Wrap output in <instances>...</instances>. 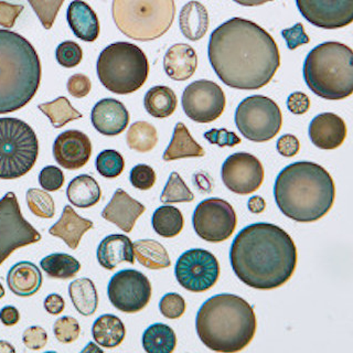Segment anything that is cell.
<instances>
[{
  "label": "cell",
  "mask_w": 353,
  "mask_h": 353,
  "mask_svg": "<svg viewBox=\"0 0 353 353\" xmlns=\"http://www.w3.org/2000/svg\"><path fill=\"white\" fill-rule=\"evenodd\" d=\"M44 309L49 312L50 314H59L63 312L65 303L62 296L59 294H51L44 299Z\"/></svg>",
  "instance_id": "cell-55"
},
{
  "label": "cell",
  "mask_w": 353,
  "mask_h": 353,
  "mask_svg": "<svg viewBox=\"0 0 353 353\" xmlns=\"http://www.w3.org/2000/svg\"><path fill=\"white\" fill-rule=\"evenodd\" d=\"M5 296V290H3V287L0 284V299Z\"/></svg>",
  "instance_id": "cell-60"
},
{
  "label": "cell",
  "mask_w": 353,
  "mask_h": 353,
  "mask_svg": "<svg viewBox=\"0 0 353 353\" xmlns=\"http://www.w3.org/2000/svg\"><path fill=\"white\" fill-rule=\"evenodd\" d=\"M66 196L70 203L81 209H86L99 203L102 191L93 176L80 174L70 182L66 189Z\"/></svg>",
  "instance_id": "cell-29"
},
{
  "label": "cell",
  "mask_w": 353,
  "mask_h": 353,
  "mask_svg": "<svg viewBox=\"0 0 353 353\" xmlns=\"http://www.w3.org/2000/svg\"><path fill=\"white\" fill-rule=\"evenodd\" d=\"M182 108L191 121L208 124L223 114L226 99L216 83L199 80L187 86L182 94Z\"/></svg>",
  "instance_id": "cell-14"
},
{
  "label": "cell",
  "mask_w": 353,
  "mask_h": 353,
  "mask_svg": "<svg viewBox=\"0 0 353 353\" xmlns=\"http://www.w3.org/2000/svg\"><path fill=\"white\" fill-rule=\"evenodd\" d=\"M23 9L25 7L22 5H14L0 0V26L6 29H11Z\"/></svg>",
  "instance_id": "cell-52"
},
{
  "label": "cell",
  "mask_w": 353,
  "mask_h": 353,
  "mask_svg": "<svg viewBox=\"0 0 353 353\" xmlns=\"http://www.w3.org/2000/svg\"><path fill=\"white\" fill-rule=\"evenodd\" d=\"M53 332L59 341L62 343H71L80 336L81 327L75 318L65 316V317L59 318L55 321Z\"/></svg>",
  "instance_id": "cell-44"
},
{
  "label": "cell",
  "mask_w": 353,
  "mask_h": 353,
  "mask_svg": "<svg viewBox=\"0 0 353 353\" xmlns=\"http://www.w3.org/2000/svg\"><path fill=\"white\" fill-rule=\"evenodd\" d=\"M92 228V221L81 218L71 205H65L60 220L50 228L49 233L62 239L71 250H77L83 235Z\"/></svg>",
  "instance_id": "cell-25"
},
{
  "label": "cell",
  "mask_w": 353,
  "mask_h": 353,
  "mask_svg": "<svg viewBox=\"0 0 353 353\" xmlns=\"http://www.w3.org/2000/svg\"><path fill=\"white\" fill-rule=\"evenodd\" d=\"M235 124L246 139L265 143L273 139L283 125V114L273 99L253 95L243 99L235 110Z\"/></svg>",
  "instance_id": "cell-10"
},
{
  "label": "cell",
  "mask_w": 353,
  "mask_h": 353,
  "mask_svg": "<svg viewBox=\"0 0 353 353\" xmlns=\"http://www.w3.org/2000/svg\"><path fill=\"white\" fill-rule=\"evenodd\" d=\"M230 261L244 284L255 290H275L295 273L297 248L286 231L261 222L241 230L232 243Z\"/></svg>",
  "instance_id": "cell-2"
},
{
  "label": "cell",
  "mask_w": 353,
  "mask_h": 353,
  "mask_svg": "<svg viewBox=\"0 0 353 353\" xmlns=\"http://www.w3.org/2000/svg\"><path fill=\"white\" fill-rule=\"evenodd\" d=\"M248 208L252 213L259 214L266 209V202L262 196H254L248 200Z\"/></svg>",
  "instance_id": "cell-57"
},
{
  "label": "cell",
  "mask_w": 353,
  "mask_h": 353,
  "mask_svg": "<svg viewBox=\"0 0 353 353\" xmlns=\"http://www.w3.org/2000/svg\"><path fill=\"white\" fill-rule=\"evenodd\" d=\"M222 181L232 192L246 196L259 190L264 181V168L259 159L248 152H235L226 158Z\"/></svg>",
  "instance_id": "cell-16"
},
{
  "label": "cell",
  "mask_w": 353,
  "mask_h": 353,
  "mask_svg": "<svg viewBox=\"0 0 353 353\" xmlns=\"http://www.w3.org/2000/svg\"><path fill=\"white\" fill-rule=\"evenodd\" d=\"M145 211L146 208L143 204L132 199L123 189H117L110 203L103 210L102 216L119 226V229L130 233L134 229L137 219Z\"/></svg>",
  "instance_id": "cell-21"
},
{
  "label": "cell",
  "mask_w": 353,
  "mask_h": 353,
  "mask_svg": "<svg viewBox=\"0 0 353 353\" xmlns=\"http://www.w3.org/2000/svg\"><path fill=\"white\" fill-rule=\"evenodd\" d=\"M204 154V149L193 139L187 126L180 121L174 127L172 139L163 152V159L172 161L182 158L203 157Z\"/></svg>",
  "instance_id": "cell-28"
},
{
  "label": "cell",
  "mask_w": 353,
  "mask_h": 353,
  "mask_svg": "<svg viewBox=\"0 0 353 353\" xmlns=\"http://www.w3.org/2000/svg\"><path fill=\"white\" fill-rule=\"evenodd\" d=\"M92 334L97 345L103 347H115L124 341L126 329L115 314H103L94 321Z\"/></svg>",
  "instance_id": "cell-30"
},
{
  "label": "cell",
  "mask_w": 353,
  "mask_h": 353,
  "mask_svg": "<svg viewBox=\"0 0 353 353\" xmlns=\"http://www.w3.org/2000/svg\"><path fill=\"white\" fill-rule=\"evenodd\" d=\"M303 73L310 91L321 99H347L353 92L352 49L336 41L319 44L307 55Z\"/></svg>",
  "instance_id": "cell-6"
},
{
  "label": "cell",
  "mask_w": 353,
  "mask_h": 353,
  "mask_svg": "<svg viewBox=\"0 0 353 353\" xmlns=\"http://www.w3.org/2000/svg\"><path fill=\"white\" fill-rule=\"evenodd\" d=\"M20 319L18 309L14 306H6L0 310V320L7 327L16 325Z\"/></svg>",
  "instance_id": "cell-56"
},
{
  "label": "cell",
  "mask_w": 353,
  "mask_h": 353,
  "mask_svg": "<svg viewBox=\"0 0 353 353\" xmlns=\"http://www.w3.org/2000/svg\"><path fill=\"white\" fill-rule=\"evenodd\" d=\"M152 284L141 272L123 270L110 279L108 294L110 303L121 312L135 314L148 305Z\"/></svg>",
  "instance_id": "cell-15"
},
{
  "label": "cell",
  "mask_w": 353,
  "mask_h": 353,
  "mask_svg": "<svg viewBox=\"0 0 353 353\" xmlns=\"http://www.w3.org/2000/svg\"><path fill=\"white\" fill-rule=\"evenodd\" d=\"M157 179L154 169L148 165H137L132 169L130 174V183L138 190H149L154 187Z\"/></svg>",
  "instance_id": "cell-46"
},
{
  "label": "cell",
  "mask_w": 353,
  "mask_h": 353,
  "mask_svg": "<svg viewBox=\"0 0 353 353\" xmlns=\"http://www.w3.org/2000/svg\"><path fill=\"white\" fill-rule=\"evenodd\" d=\"M281 36L286 40L287 47L290 50L297 49L298 47L310 42V38L305 32L303 23L298 22L294 27L290 29H284L281 31Z\"/></svg>",
  "instance_id": "cell-49"
},
{
  "label": "cell",
  "mask_w": 353,
  "mask_h": 353,
  "mask_svg": "<svg viewBox=\"0 0 353 353\" xmlns=\"http://www.w3.org/2000/svg\"><path fill=\"white\" fill-rule=\"evenodd\" d=\"M40 240V233L22 216L16 194L6 193L0 199V265L17 248L30 245Z\"/></svg>",
  "instance_id": "cell-11"
},
{
  "label": "cell",
  "mask_w": 353,
  "mask_h": 353,
  "mask_svg": "<svg viewBox=\"0 0 353 353\" xmlns=\"http://www.w3.org/2000/svg\"><path fill=\"white\" fill-rule=\"evenodd\" d=\"M95 165L99 174L108 179H114L121 176L125 168L124 158L113 149H106L99 152Z\"/></svg>",
  "instance_id": "cell-41"
},
{
  "label": "cell",
  "mask_w": 353,
  "mask_h": 353,
  "mask_svg": "<svg viewBox=\"0 0 353 353\" xmlns=\"http://www.w3.org/2000/svg\"><path fill=\"white\" fill-rule=\"evenodd\" d=\"M44 115L51 121L54 128L65 126L70 121L82 119V114L75 110L69 99L64 97H58L52 102L43 103L38 106Z\"/></svg>",
  "instance_id": "cell-37"
},
{
  "label": "cell",
  "mask_w": 353,
  "mask_h": 353,
  "mask_svg": "<svg viewBox=\"0 0 353 353\" xmlns=\"http://www.w3.org/2000/svg\"><path fill=\"white\" fill-rule=\"evenodd\" d=\"M39 141L32 127L14 117L0 119V179H18L36 165Z\"/></svg>",
  "instance_id": "cell-9"
},
{
  "label": "cell",
  "mask_w": 353,
  "mask_h": 353,
  "mask_svg": "<svg viewBox=\"0 0 353 353\" xmlns=\"http://www.w3.org/2000/svg\"><path fill=\"white\" fill-rule=\"evenodd\" d=\"M9 290L20 297H30L42 286V274L37 265L23 261L14 265L7 275Z\"/></svg>",
  "instance_id": "cell-26"
},
{
  "label": "cell",
  "mask_w": 353,
  "mask_h": 353,
  "mask_svg": "<svg viewBox=\"0 0 353 353\" xmlns=\"http://www.w3.org/2000/svg\"><path fill=\"white\" fill-rule=\"evenodd\" d=\"M97 261L103 268L113 270L121 263H135V254L130 237L123 234H112L105 237L97 248Z\"/></svg>",
  "instance_id": "cell-24"
},
{
  "label": "cell",
  "mask_w": 353,
  "mask_h": 353,
  "mask_svg": "<svg viewBox=\"0 0 353 353\" xmlns=\"http://www.w3.org/2000/svg\"><path fill=\"white\" fill-rule=\"evenodd\" d=\"M66 19L72 32L82 41L94 42L99 38V18L85 1L73 0L68 7Z\"/></svg>",
  "instance_id": "cell-23"
},
{
  "label": "cell",
  "mask_w": 353,
  "mask_h": 353,
  "mask_svg": "<svg viewBox=\"0 0 353 353\" xmlns=\"http://www.w3.org/2000/svg\"><path fill=\"white\" fill-rule=\"evenodd\" d=\"M176 279L183 288L192 292L211 290L220 276V265L211 252L192 248L176 261Z\"/></svg>",
  "instance_id": "cell-13"
},
{
  "label": "cell",
  "mask_w": 353,
  "mask_h": 353,
  "mask_svg": "<svg viewBox=\"0 0 353 353\" xmlns=\"http://www.w3.org/2000/svg\"><path fill=\"white\" fill-rule=\"evenodd\" d=\"M39 183L50 192L60 190L64 185L63 171L55 165H47L39 174Z\"/></svg>",
  "instance_id": "cell-47"
},
{
  "label": "cell",
  "mask_w": 353,
  "mask_h": 353,
  "mask_svg": "<svg viewBox=\"0 0 353 353\" xmlns=\"http://www.w3.org/2000/svg\"><path fill=\"white\" fill-rule=\"evenodd\" d=\"M91 154V141L80 130H66L60 134L53 143L55 161L68 170H77L84 167Z\"/></svg>",
  "instance_id": "cell-18"
},
{
  "label": "cell",
  "mask_w": 353,
  "mask_h": 353,
  "mask_svg": "<svg viewBox=\"0 0 353 353\" xmlns=\"http://www.w3.org/2000/svg\"><path fill=\"white\" fill-rule=\"evenodd\" d=\"M116 27L136 41H152L168 32L176 17L174 0H113Z\"/></svg>",
  "instance_id": "cell-7"
},
{
  "label": "cell",
  "mask_w": 353,
  "mask_h": 353,
  "mask_svg": "<svg viewBox=\"0 0 353 353\" xmlns=\"http://www.w3.org/2000/svg\"><path fill=\"white\" fill-rule=\"evenodd\" d=\"M126 141L132 150L138 152H150L158 143L157 130L147 121H136L127 132Z\"/></svg>",
  "instance_id": "cell-38"
},
{
  "label": "cell",
  "mask_w": 353,
  "mask_h": 353,
  "mask_svg": "<svg viewBox=\"0 0 353 353\" xmlns=\"http://www.w3.org/2000/svg\"><path fill=\"white\" fill-rule=\"evenodd\" d=\"M69 294L75 309L83 316H92L99 306L97 287L90 279H79L72 281Z\"/></svg>",
  "instance_id": "cell-33"
},
{
  "label": "cell",
  "mask_w": 353,
  "mask_h": 353,
  "mask_svg": "<svg viewBox=\"0 0 353 353\" xmlns=\"http://www.w3.org/2000/svg\"><path fill=\"white\" fill-rule=\"evenodd\" d=\"M152 228L160 236L165 239L176 236L183 229V215L178 208L163 205L152 214Z\"/></svg>",
  "instance_id": "cell-35"
},
{
  "label": "cell",
  "mask_w": 353,
  "mask_h": 353,
  "mask_svg": "<svg viewBox=\"0 0 353 353\" xmlns=\"http://www.w3.org/2000/svg\"><path fill=\"white\" fill-rule=\"evenodd\" d=\"M209 25V14L201 3L192 0L182 7L179 14V27L182 34L188 40H201L208 32Z\"/></svg>",
  "instance_id": "cell-27"
},
{
  "label": "cell",
  "mask_w": 353,
  "mask_h": 353,
  "mask_svg": "<svg viewBox=\"0 0 353 353\" xmlns=\"http://www.w3.org/2000/svg\"><path fill=\"white\" fill-rule=\"evenodd\" d=\"M308 132L314 146L323 150H334L345 141L347 126L336 114L323 113L312 119Z\"/></svg>",
  "instance_id": "cell-20"
},
{
  "label": "cell",
  "mask_w": 353,
  "mask_h": 353,
  "mask_svg": "<svg viewBox=\"0 0 353 353\" xmlns=\"http://www.w3.org/2000/svg\"><path fill=\"white\" fill-rule=\"evenodd\" d=\"M287 108L290 113L303 115L310 108V99L303 92H295L290 94V97L287 99Z\"/></svg>",
  "instance_id": "cell-53"
},
{
  "label": "cell",
  "mask_w": 353,
  "mask_h": 353,
  "mask_svg": "<svg viewBox=\"0 0 353 353\" xmlns=\"http://www.w3.org/2000/svg\"><path fill=\"white\" fill-rule=\"evenodd\" d=\"M204 138L212 145H218L220 147H234L241 143V138L233 132H229L225 128L221 130H208L204 132Z\"/></svg>",
  "instance_id": "cell-48"
},
{
  "label": "cell",
  "mask_w": 353,
  "mask_h": 353,
  "mask_svg": "<svg viewBox=\"0 0 353 353\" xmlns=\"http://www.w3.org/2000/svg\"><path fill=\"white\" fill-rule=\"evenodd\" d=\"M208 55L219 79L243 91L268 85L281 65L273 37L255 22L239 17L211 33Z\"/></svg>",
  "instance_id": "cell-1"
},
{
  "label": "cell",
  "mask_w": 353,
  "mask_h": 353,
  "mask_svg": "<svg viewBox=\"0 0 353 353\" xmlns=\"http://www.w3.org/2000/svg\"><path fill=\"white\" fill-rule=\"evenodd\" d=\"M236 223V213L233 207L219 198L200 202L192 215L194 231L207 242L220 243L228 240L234 233Z\"/></svg>",
  "instance_id": "cell-12"
},
{
  "label": "cell",
  "mask_w": 353,
  "mask_h": 353,
  "mask_svg": "<svg viewBox=\"0 0 353 353\" xmlns=\"http://www.w3.org/2000/svg\"><path fill=\"white\" fill-rule=\"evenodd\" d=\"M28 207L39 218L51 219L55 214V205L52 196L40 189H29L26 194Z\"/></svg>",
  "instance_id": "cell-40"
},
{
  "label": "cell",
  "mask_w": 353,
  "mask_h": 353,
  "mask_svg": "<svg viewBox=\"0 0 353 353\" xmlns=\"http://www.w3.org/2000/svg\"><path fill=\"white\" fill-rule=\"evenodd\" d=\"M132 248L138 262L149 270H163L171 265L168 252L157 241H136L132 243Z\"/></svg>",
  "instance_id": "cell-32"
},
{
  "label": "cell",
  "mask_w": 353,
  "mask_h": 353,
  "mask_svg": "<svg viewBox=\"0 0 353 353\" xmlns=\"http://www.w3.org/2000/svg\"><path fill=\"white\" fill-rule=\"evenodd\" d=\"M130 113L123 103L115 99H104L92 110L94 128L105 136L119 135L130 124Z\"/></svg>",
  "instance_id": "cell-19"
},
{
  "label": "cell",
  "mask_w": 353,
  "mask_h": 353,
  "mask_svg": "<svg viewBox=\"0 0 353 353\" xmlns=\"http://www.w3.org/2000/svg\"><path fill=\"white\" fill-rule=\"evenodd\" d=\"M176 345L174 331L165 323H154L143 334V347L148 353H171Z\"/></svg>",
  "instance_id": "cell-34"
},
{
  "label": "cell",
  "mask_w": 353,
  "mask_h": 353,
  "mask_svg": "<svg viewBox=\"0 0 353 353\" xmlns=\"http://www.w3.org/2000/svg\"><path fill=\"white\" fill-rule=\"evenodd\" d=\"M22 340H23L26 347H29L31 350H40L47 345L48 334L41 327L33 325V327L26 329L23 336H22Z\"/></svg>",
  "instance_id": "cell-50"
},
{
  "label": "cell",
  "mask_w": 353,
  "mask_h": 353,
  "mask_svg": "<svg viewBox=\"0 0 353 353\" xmlns=\"http://www.w3.org/2000/svg\"><path fill=\"white\" fill-rule=\"evenodd\" d=\"M55 58L63 68H75L83 59L82 48L74 41H64L55 50Z\"/></svg>",
  "instance_id": "cell-43"
},
{
  "label": "cell",
  "mask_w": 353,
  "mask_h": 353,
  "mask_svg": "<svg viewBox=\"0 0 353 353\" xmlns=\"http://www.w3.org/2000/svg\"><path fill=\"white\" fill-rule=\"evenodd\" d=\"M234 3L239 5L244 6V7H256V6H262L264 3H270L273 0H233Z\"/></svg>",
  "instance_id": "cell-58"
},
{
  "label": "cell",
  "mask_w": 353,
  "mask_h": 353,
  "mask_svg": "<svg viewBox=\"0 0 353 353\" xmlns=\"http://www.w3.org/2000/svg\"><path fill=\"white\" fill-rule=\"evenodd\" d=\"M97 77L106 90L126 95L138 91L149 74L147 55L130 42H115L105 48L97 64Z\"/></svg>",
  "instance_id": "cell-8"
},
{
  "label": "cell",
  "mask_w": 353,
  "mask_h": 353,
  "mask_svg": "<svg viewBox=\"0 0 353 353\" xmlns=\"http://www.w3.org/2000/svg\"><path fill=\"white\" fill-rule=\"evenodd\" d=\"M44 29H51L64 0H28Z\"/></svg>",
  "instance_id": "cell-42"
},
{
  "label": "cell",
  "mask_w": 353,
  "mask_h": 353,
  "mask_svg": "<svg viewBox=\"0 0 353 353\" xmlns=\"http://www.w3.org/2000/svg\"><path fill=\"white\" fill-rule=\"evenodd\" d=\"M303 18L321 29H340L352 23L353 0H296Z\"/></svg>",
  "instance_id": "cell-17"
},
{
  "label": "cell",
  "mask_w": 353,
  "mask_h": 353,
  "mask_svg": "<svg viewBox=\"0 0 353 353\" xmlns=\"http://www.w3.org/2000/svg\"><path fill=\"white\" fill-rule=\"evenodd\" d=\"M198 55L191 46L185 43L174 44L169 48L163 58V69L171 80L187 81L196 73Z\"/></svg>",
  "instance_id": "cell-22"
},
{
  "label": "cell",
  "mask_w": 353,
  "mask_h": 353,
  "mask_svg": "<svg viewBox=\"0 0 353 353\" xmlns=\"http://www.w3.org/2000/svg\"><path fill=\"white\" fill-rule=\"evenodd\" d=\"M185 299L176 292L165 294L159 303L160 312L167 319H178L185 314Z\"/></svg>",
  "instance_id": "cell-45"
},
{
  "label": "cell",
  "mask_w": 353,
  "mask_h": 353,
  "mask_svg": "<svg viewBox=\"0 0 353 353\" xmlns=\"http://www.w3.org/2000/svg\"><path fill=\"white\" fill-rule=\"evenodd\" d=\"M41 61L25 37L0 29V114L30 102L41 83Z\"/></svg>",
  "instance_id": "cell-5"
},
{
  "label": "cell",
  "mask_w": 353,
  "mask_h": 353,
  "mask_svg": "<svg viewBox=\"0 0 353 353\" xmlns=\"http://www.w3.org/2000/svg\"><path fill=\"white\" fill-rule=\"evenodd\" d=\"M194 200V194L185 185L178 172H171L167 185L163 189L160 201L163 203H180V202H192Z\"/></svg>",
  "instance_id": "cell-39"
},
{
  "label": "cell",
  "mask_w": 353,
  "mask_h": 353,
  "mask_svg": "<svg viewBox=\"0 0 353 353\" xmlns=\"http://www.w3.org/2000/svg\"><path fill=\"white\" fill-rule=\"evenodd\" d=\"M178 105L176 93L168 86H154L147 92L143 106L147 113L156 119H167L172 115Z\"/></svg>",
  "instance_id": "cell-31"
},
{
  "label": "cell",
  "mask_w": 353,
  "mask_h": 353,
  "mask_svg": "<svg viewBox=\"0 0 353 353\" xmlns=\"http://www.w3.org/2000/svg\"><path fill=\"white\" fill-rule=\"evenodd\" d=\"M14 347L7 341L0 340V353L14 352Z\"/></svg>",
  "instance_id": "cell-59"
},
{
  "label": "cell",
  "mask_w": 353,
  "mask_h": 353,
  "mask_svg": "<svg viewBox=\"0 0 353 353\" xmlns=\"http://www.w3.org/2000/svg\"><path fill=\"white\" fill-rule=\"evenodd\" d=\"M277 207L287 218L309 223L323 218L336 199V185L328 171L312 161L290 163L274 185Z\"/></svg>",
  "instance_id": "cell-3"
},
{
  "label": "cell",
  "mask_w": 353,
  "mask_h": 353,
  "mask_svg": "<svg viewBox=\"0 0 353 353\" xmlns=\"http://www.w3.org/2000/svg\"><path fill=\"white\" fill-rule=\"evenodd\" d=\"M277 152L284 156V157H294L299 152L301 149V143L298 141L297 137L290 134L281 136L277 141Z\"/></svg>",
  "instance_id": "cell-54"
},
{
  "label": "cell",
  "mask_w": 353,
  "mask_h": 353,
  "mask_svg": "<svg viewBox=\"0 0 353 353\" xmlns=\"http://www.w3.org/2000/svg\"><path fill=\"white\" fill-rule=\"evenodd\" d=\"M91 80L82 73L72 75L68 81V91L77 99L85 97L91 92Z\"/></svg>",
  "instance_id": "cell-51"
},
{
  "label": "cell",
  "mask_w": 353,
  "mask_h": 353,
  "mask_svg": "<svg viewBox=\"0 0 353 353\" xmlns=\"http://www.w3.org/2000/svg\"><path fill=\"white\" fill-rule=\"evenodd\" d=\"M196 334L205 347L216 352L243 350L253 340L257 328L253 307L242 297L220 294L209 298L199 309Z\"/></svg>",
  "instance_id": "cell-4"
},
{
  "label": "cell",
  "mask_w": 353,
  "mask_h": 353,
  "mask_svg": "<svg viewBox=\"0 0 353 353\" xmlns=\"http://www.w3.org/2000/svg\"><path fill=\"white\" fill-rule=\"evenodd\" d=\"M42 270L51 279H69L81 270V264L69 254L55 253L44 257L40 262Z\"/></svg>",
  "instance_id": "cell-36"
}]
</instances>
